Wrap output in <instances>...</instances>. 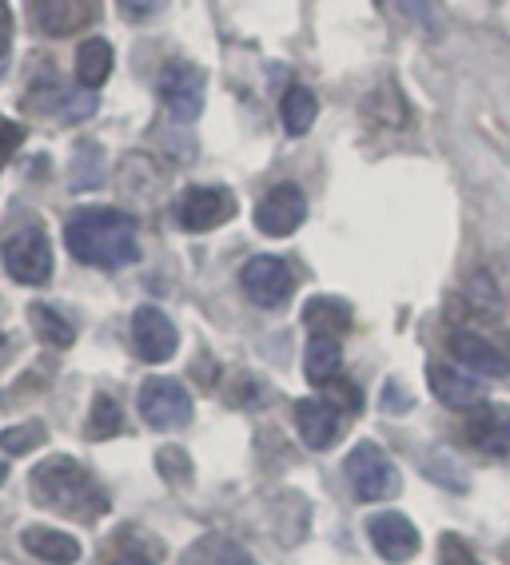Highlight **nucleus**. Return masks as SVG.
Returning <instances> with one entry per match:
<instances>
[{
  "label": "nucleus",
  "mask_w": 510,
  "mask_h": 565,
  "mask_svg": "<svg viewBox=\"0 0 510 565\" xmlns=\"http://www.w3.org/2000/svg\"><path fill=\"white\" fill-rule=\"evenodd\" d=\"M64 243H68L72 259L88 263V267H128L140 259V239H136V220L116 212V207H81L64 223Z\"/></svg>",
  "instance_id": "obj_1"
},
{
  "label": "nucleus",
  "mask_w": 510,
  "mask_h": 565,
  "mask_svg": "<svg viewBox=\"0 0 510 565\" xmlns=\"http://www.w3.org/2000/svg\"><path fill=\"white\" fill-rule=\"evenodd\" d=\"M29 490L36 498V505H49L56 514L81 518V522H93V518H100L108 510V498L93 482V475L64 455L36 466L29 478Z\"/></svg>",
  "instance_id": "obj_2"
},
{
  "label": "nucleus",
  "mask_w": 510,
  "mask_h": 565,
  "mask_svg": "<svg viewBox=\"0 0 510 565\" xmlns=\"http://www.w3.org/2000/svg\"><path fill=\"white\" fill-rule=\"evenodd\" d=\"M343 470H348V482L359 502H387L403 486L399 482L395 458L375 443H359L348 455V462H343Z\"/></svg>",
  "instance_id": "obj_3"
},
{
  "label": "nucleus",
  "mask_w": 510,
  "mask_h": 565,
  "mask_svg": "<svg viewBox=\"0 0 510 565\" xmlns=\"http://www.w3.org/2000/svg\"><path fill=\"white\" fill-rule=\"evenodd\" d=\"M0 255H4V271L17 282H24V287H41V282L52 279V243H49V232L36 227V223L17 227V232L4 239Z\"/></svg>",
  "instance_id": "obj_4"
},
{
  "label": "nucleus",
  "mask_w": 510,
  "mask_h": 565,
  "mask_svg": "<svg viewBox=\"0 0 510 565\" xmlns=\"http://www.w3.org/2000/svg\"><path fill=\"white\" fill-rule=\"evenodd\" d=\"M208 96V72L192 61H172L160 72V100L172 111V120L192 124L200 120Z\"/></svg>",
  "instance_id": "obj_5"
},
{
  "label": "nucleus",
  "mask_w": 510,
  "mask_h": 565,
  "mask_svg": "<svg viewBox=\"0 0 510 565\" xmlns=\"http://www.w3.org/2000/svg\"><path fill=\"white\" fill-rule=\"evenodd\" d=\"M140 418L152 430H180L192 423V394L176 379H148L140 386Z\"/></svg>",
  "instance_id": "obj_6"
},
{
  "label": "nucleus",
  "mask_w": 510,
  "mask_h": 565,
  "mask_svg": "<svg viewBox=\"0 0 510 565\" xmlns=\"http://www.w3.org/2000/svg\"><path fill=\"white\" fill-rule=\"evenodd\" d=\"M235 215V195L227 188H215V183H200V188H188L180 200H176V220L184 232H215L224 227Z\"/></svg>",
  "instance_id": "obj_7"
},
{
  "label": "nucleus",
  "mask_w": 510,
  "mask_h": 565,
  "mask_svg": "<svg viewBox=\"0 0 510 565\" xmlns=\"http://www.w3.org/2000/svg\"><path fill=\"white\" fill-rule=\"evenodd\" d=\"M240 287L255 307H284L296 291V275L276 255H255L240 271Z\"/></svg>",
  "instance_id": "obj_8"
},
{
  "label": "nucleus",
  "mask_w": 510,
  "mask_h": 565,
  "mask_svg": "<svg viewBox=\"0 0 510 565\" xmlns=\"http://www.w3.org/2000/svg\"><path fill=\"white\" fill-rule=\"evenodd\" d=\"M304 220H307V195L299 192L296 183H276L259 200V207H255V227L264 235H272V239H284V235L299 232Z\"/></svg>",
  "instance_id": "obj_9"
},
{
  "label": "nucleus",
  "mask_w": 510,
  "mask_h": 565,
  "mask_svg": "<svg viewBox=\"0 0 510 565\" xmlns=\"http://www.w3.org/2000/svg\"><path fill=\"white\" fill-rule=\"evenodd\" d=\"M132 347L144 363H168L180 347V331L160 307H136L132 315Z\"/></svg>",
  "instance_id": "obj_10"
},
{
  "label": "nucleus",
  "mask_w": 510,
  "mask_h": 565,
  "mask_svg": "<svg viewBox=\"0 0 510 565\" xmlns=\"http://www.w3.org/2000/svg\"><path fill=\"white\" fill-rule=\"evenodd\" d=\"M463 435L475 450L490 458H507L510 455V406L499 403H482L470 406V418L463 423Z\"/></svg>",
  "instance_id": "obj_11"
},
{
  "label": "nucleus",
  "mask_w": 510,
  "mask_h": 565,
  "mask_svg": "<svg viewBox=\"0 0 510 565\" xmlns=\"http://www.w3.org/2000/svg\"><path fill=\"white\" fill-rule=\"evenodd\" d=\"M368 534L371 545H375V554L383 562H411L418 554V530L411 525V518L395 514V510H383L368 522Z\"/></svg>",
  "instance_id": "obj_12"
},
{
  "label": "nucleus",
  "mask_w": 510,
  "mask_h": 565,
  "mask_svg": "<svg viewBox=\"0 0 510 565\" xmlns=\"http://www.w3.org/2000/svg\"><path fill=\"white\" fill-rule=\"evenodd\" d=\"M29 9L44 36H72L96 21V0H29Z\"/></svg>",
  "instance_id": "obj_13"
},
{
  "label": "nucleus",
  "mask_w": 510,
  "mask_h": 565,
  "mask_svg": "<svg viewBox=\"0 0 510 565\" xmlns=\"http://www.w3.org/2000/svg\"><path fill=\"white\" fill-rule=\"evenodd\" d=\"M450 354L459 359V366L475 379H507L510 374V359L499 351V347L482 339L475 331H459L450 339Z\"/></svg>",
  "instance_id": "obj_14"
},
{
  "label": "nucleus",
  "mask_w": 510,
  "mask_h": 565,
  "mask_svg": "<svg viewBox=\"0 0 510 565\" xmlns=\"http://www.w3.org/2000/svg\"><path fill=\"white\" fill-rule=\"evenodd\" d=\"M296 426L311 450H331L339 438V411L327 398H299L296 403Z\"/></svg>",
  "instance_id": "obj_15"
},
{
  "label": "nucleus",
  "mask_w": 510,
  "mask_h": 565,
  "mask_svg": "<svg viewBox=\"0 0 510 565\" xmlns=\"http://www.w3.org/2000/svg\"><path fill=\"white\" fill-rule=\"evenodd\" d=\"M427 379H431L435 398H439L443 406H450V411H470V406L482 403V383L475 379V374H463V371H455V366L431 363Z\"/></svg>",
  "instance_id": "obj_16"
},
{
  "label": "nucleus",
  "mask_w": 510,
  "mask_h": 565,
  "mask_svg": "<svg viewBox=\"0 0 510 565\" xmlns=\"http://www.w3.org/2000/svg\"><path fill=\"white\" fill-rule=\"evenodd\" d=\"M24 550H29L32 557H41V562L49 565H72L81 562V542L72 534H64V530H49V525H29L21 534Z\"/></svg>",
  "instance_id": "obj_17"
},
{
  "label": "nucleus",
  "mask_w": 510,
  "mask_h": 565,
  "mask_svg": "<svg viewBox=\"0 0 510 565\" xmlns=\"http://www.w3.org/2000/svg\"><path fill=\"white\" fill-rule=\"evenodd\" d=\"M113 64H116V52L108 41L93 36V41H84L81 52H76V84L84 92H96L108 76H113Z\"/></svg>",
  "instance_id": "obj_18"
},
{
  "label": "nucleus",
  "mask_w": 510,
  "mask_h": 565,
  "mask_svg": "<svg viewBox=\"0 0 510 565\" xmlns=\"http://www.w3.org/2000/svg\"><path fill=\"white\" fill-rule=\"evenodd\" d=\"M339 366H343V347L339 339H323V334H311V343L304 351V374L311 386H327L331 379H339Z\"/></svg>",
  "instance_id": "obj_19"
},
{
  "label": "nucleus",
  "mask_w": 510,
  "mask_h": 565,
  "mask_svg": "<svg viewBox=\"0 0 510 565\" xmlns=\"http://www.w3.org/2000/svg\"><path fill=\"white\" fill-rule=\"evenodd\" d=\"M316 116H319L316 92L307 88V84H291V88L284 92V100H279V120H284L287 136H304V131H311Z\"/></svg>",
  "instance_id": "obj_20"
},
{
  "label": "nucleus",
  "mask_w": 510,
  "mask_h": 565,
  "mask_svg": "<svg viewBox=\"0 0 510 565\" xmlns=\"http://www.w3.org/2000/svg\"><path fill=\"white\" fill-rule=\"evenodd\" d=\"M304 323L311 334H323V339H343L351 331V307L339 303V299H311L304 307Z\"/></svg>",
  "instance_id": "obj_21"
},
{
  "label": "nucleus",
  "mask_w": 510,
  "mask_h": 565,
  "mask_svg": "<svg viewBox=\"0 0 510 565\" xmlns=\"http://www.w3.org/2000/svg\"><path fill=\"white\" fill-rule=\"evenodd\" d=\"M184 565H255L252 554L244 545H235L232 537L224 534H208L192 545L184 554Z\"/></svg>",
  "instance_id": "obj_22"
},
{
  "label": "nucleus",
  "mask_w": 510,
  "mask_h": 565,
  "mask_svg": "<svg viewBox=\"0 0 510 565\" xmlns=\"http://www.w3.org/2000/svg\"><path fill=\"white\" fill-rule=\"evenodd\" d=\"M29 323H32V331H36V339L41 343H49V347H56V351H64V347H72L76 343V327L64 319L56 307H49V303H32L29 307Z\"/></svg>",
  "instance_id": "obj_23"
},
{
  "label": "nucleus",
  "mask_w": 510,
  "mask_h": 565,
  "mask_svg": "<svg viewBox=\"0 0 510 565\" xmlns=\"http://www.w3.org/2000/svg\"><path fill=\"white\" fill-rule=\"evenodd\" d=\"M124 426V414L120 406H116V398H108V394H96L93 398V414H88V438L93 443H104V438H116Z\"/></svg>",
  "instance_id": "obj_24"
},
{
  "label": "nucleus",
  "mask_w": 510,
  "mask_h": 565,
  "mask_svg": "<svg viewBox=\"0 0 510 565\" xmlns=\"http://www.w3.org/2000/svg\"><path fill=\"white\" fill-rule=\"evenodd\" d=\"M104 180V152L96 143H84L76 148V160H72V188H100Z\"/></svg>",
  "instance_id": "obj_25"
},
{
  "label": "nucleus",
  "mask_w": 510,
  "mask_h": 565,
  "mask_svg": "<svg viewBox=\"0 0 510 565\" xmlns=\"http://www.w3.org/2000/svg\"><path fill=\"white\" fill-rule=\"evenodd\" d=\"M44 438H49L44 423H36V418H32V423L9 426V430L0 435V450H4V455H17V458H21V455H29V450H36V446H41Z\"/></svg>",
  "instance_id": "obj_26"
},
{
  "label": "nucleus",
  "mask_w": 510,
  "mask_h": 565,
  "mask_svg": "<svg viewBox=\"0 0 510 565\" xmlns=\"http://www.w3.org/2000/svg\"><path fill=\"white\" fill-rule=\"evenodd\" d=\"M455 470H459V466H455V458H447L443 450L427 458V475L435 478V482H447L450 490H467V478L455 475Z\"/></svg>",
  "instance_id": "obj_27"
},
{
  "label": "nucleus",
  "mask_w": 510,
  "mask_h": 565,
  "mask_svg": "<svg viewBox=\"0 0 510 565\" xmlns=\"http://www.w3.org/2000/svg\"><path fill=\"white\" fill-rule=\"evenodd\" d=\"M21 143H24V128H21V124L4 120V116H0V168L12 160V152H17Z\"/></svg>",
  "instance_id": "obj_28"
},
{
  "label": "nucleus",
  "mask_w": 510,
  "mask_h": 565,
  "mask_svg": "<svg viewBox=\"0 0 510 565\" xmlns=\"http://www.w3.org/2000/svg\"><path fill=\"white\" fill-rule=\"evenodd\" d=\"M156 462H160V470H163V478H168V482H188L184 450H172V446H168V450H160V458H156Z\"/></svg>",
  "instance_id": "obj_29"
},
{
  "label": "nucleus",
  "mask_w": 510,
  "mask_h": 565,
  "mask_svg": "<svg viewBox=\"0 0 510 565\" xmlns=\"http://www.w3.org/2000/svg\"><path fill=\"white\" fill-rule=\"evenodd\" d=\"M327 386H331V394L339 398L336 411H339V406H343V411H351V414L363 411V394H359V386H351L348 379H331Z\"/></svg>",
  "instance_id": "obj_30"
},
{
  "label": "nucleus",
  "mask_w": 510,
  "mask_h": 565,
  "mask_svg": "<svg viewBox=\"0 0 510 565\" xmlns=\"http://www.w3.org/2000/svg\"><path fill=\"white\" fill-rule=\"evenodd\" d=\"M12 9L0 0V76H4V68H9V56H12Z\"/></svg>",
  "instance_id": "obj_31"
},
{
  "label": "nucleus",
  "mask_w": 510,
  "mask_h": 565,
  "mask_svg": "<svg viewBox=\"0 0 510 565\" xmlns=\"http://www.w3.org/2000/svg\"><path fill=\"white\" fill-rule=\"evenodd\" d=\"M439 550H443V565H479V562H475V554H470L467 545H463L455 534H447V537H443V545H439Z\"/></svg>",
  "instance_id": "obj_32"
},
{
  "label": "nucleus",
  "mask_w": 510,
  "mask_h": 565,
  "mask_svg": "<svg viewBox=\"0 0 510 565\" xmlns=\"http://www.w3.org/2000/svg\"><path fill=\"white\" fill-rule=\"evenodd\" d=\"M61 111L68 116V120H84V116H93V111H96V96H93V92H84V96L76 92L72 100H64Z\"/></svg>",
  "instance_id": "obj_33"
},
{
  "label": "nucleus",
  "mask_w": 510,
  "mask_h": 565,
  "mask_svg": "<svg viewBox=\"0 0 510 565\" xmlns=\"http://www.w3.org/2000/svg\"><path fill=\"white\" fill-rule=\"evenodd\" d=\"M168 0H120V9L132 17V21H148V17H156V12L163 9Z\"/></svg>",
  "instance_id": "obj_34"
},
{
  "label": "nucleus",
  "mask_w": 510,
  "mask_h": 565,
  "mask_svg": "<svg viewBox=\"0 0 510 565\" xmlns=\"http://www.w3.org/2000/svg\"><path fill=\"white\" fill-rule=\"evenodd\" d=\"M387 411L391 414H403V411H407V406H411V398H407V394H403V391H399V383H391L387 386Z\"/></svg>",
  "instance_id": "obj_35"
},
{
  "label": "nucleus",
  "mask_w": 510,
  "mask_h": 565,
  "mask_svg": "<svg viewBox=\"0 0 510 565\" xmlns=\"http://www.w3.org/2000/svg\"><path fill=\"white\" fill-rule=\"evenodd\" d=\"M113 565H152V562H148V557H144V554H120Z\"/></svg>",
  "instance_id": "obj_36"
},
{
  "label": "nucleus",
  "mask_w": 510,
  "mask_h": 565,
  "mask_svg": "<svg viewBox=\"0 0 510 565\" xmlns=\"http://www.w3.org/2000/svg\"><path fill=\"white\" fill-rule=\"evenodd\" d=\"M4 482H9V466L0 462V486H4Z\"/></svg>",
  "instance_id": "obj_37"
},
{
  "label": "nucleus",
  "mask_w": 510,
  "mask_h": 565,
  "mask_svg": "<svg viewBox=\"0 0 510 565\" xmlns=\"http://www.w3.org/2000/svg\"><path fill=\"white\" fill-rule=\"evenodd\" d=\"M0 347H4V334H0Z\"/></svg>",
  "instance_id": "obj_38"
}]
</instances>
